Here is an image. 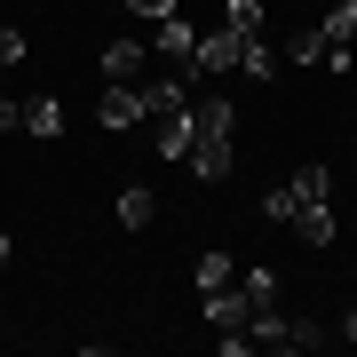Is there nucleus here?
I'll return each instance as SVG.
<instances>
[{
	"instance_id": "f257e3e1",
	"label": "nucleus",
	"mask_w": 357,
	"mask_h": 357,
	"mask_svg": "<svg viewBox=\"0 0 357 357\" xmlns=\"http://www.w3.org/2000/svg\"><path fill=\"white\" fill-rule=\"evenodd\" d=\"M230 128H238L230 96H199L191 103V175L199 183H222L230 175Z\"/></svg>"
},
{
	"instance_id": "f03ea898",
	"label": "nucleus",
	"mask_w": 357,
	"mask_h": 357,
	"mask_svg": "<svg viewBox=\"0 0 357 357\" xmlns=\"http://www.w3.org/2000/svg\"><path fill=\"white\" fill-rule=\"evenodd\" d=\"M246 342L255 349H326L333 333L318 318H286L278 302H262V310H246Z\"/></svg>"
},
{
	"instance_id": "7ed1b4c3",
	"label": "nucleus",
	"mask_w": 357,
	"mask_h": 357,
	"mask_svg": "<svg viewBox=\"0 0 357 357\" xmlns=\"http://www.w3.org/2000/svg\"><path fill=\"white\" fill-rule=\"evenodd\" d=\"M143 79H112V88H103V103H96V128L103 135H128V128H143Z\"/></svg>"
},
{
	"instance_id": "20e7f679",
	"label": "nucleus",
	"mask_w": 357,
	"mask_h": 357,
	"mask_svg": "<svg viewBox=\"0 0 357 357\" xmlns=\"http://www.w3.org/2000/svg\"><path fill=\"white\" fill-rule=\"evenodd\" d=\"M238 40H246V32H230V24H215V32H199V48H191V72H206V79L238 72Z\"/></svg>"
},
{
	"instance_id": "39448f33",
	"label": "nucleus",
	"mask_w": 357,
	"mask_h": 357,
	"mask_svg": "<svg viewBox=\"0 0 357 357\" xmlns=\"http://www.w3.org/2000/svg\"><path fill=\"white\" fill-rule=\"evenodd\" d=\"M151 151L159 159H191V103H175V112L151 119Z\"/></svg>"
},
{
	"instance_id": "423d86ee",
	"label": "nucleus",
	"mask_w": 357,
	"mask_h": 357,
	"mask_svg": "<svg viewBox=\"0 0 357 357\" xmlns=\"http://www.w3.org/2000/svg\"><path fill=\"white\" fill-rule=\"evenodd\" d=\"M151 72V40H112V48H103V79H143Z\"/></svg>"
},
{
	"instance_id": "0eeeda50",
	"label": "nucleus",
	"mask_w": 357,
	"mask_h": 357,
	"mask_svg": "<svg viewBox=\"0 0 357 357\" xmlns=\"http://www.w3.org/2000/svg\"><path fill=\"white\" fill-rule=\"evenodd\" d=\"M191 48H199V32L183 24V16H159V24H151V56H167V64H191Z\"/></svg>"
},
{
	"instance_id": "6e6552de",
	"label": "nucleus",
	"mask_w": 357,
	"mask_h": 357,
	"mask_svg": "<svg viewBox=\"0 0 357 357\" xmlns=\"http://www.w3.org/2000/svg\"><path fill=\"white\" fill-rule=\"evenodd\" d=\"M199 302H206V326H215V333L246 326V310H255V302H246V294H238V278H230V286H215V294H199Z\"/></svg>"
},
{
	"instance_id": "1a4fd4ad",
	"label": "nucleus",
	"mask_w": 357,
	"mask_h": 357,
	"mask_svg": "<svg viewBox=\"0 0 357 357\" xmlns=\"http://www.w3.org/2000/svg\"><path fill=\"white\" fill-rule=\"evenodd\" d=\"M294 238L302 246H333V199H302L294 206Z\"/></svg>"
},
{
	"instance_id": "9d476101",
	"label": "nucleus",
	"mask_w": 357,
	"mask_h": 357,
	"mask_svg": "<svg viewBox=\"0 0 357 357\" xmlns=\"http://www.w3.org/2000/svg\"><path fill=\"white\" fill-rule=\"evenodd\" d=\"M278 64H286V56L270 48L262 32H246V40H238V79H278Z\"/></svg>"
},
{
	"instance_id": "9b49d317",
	"label": "nucleus",
	"mask_w": 357,
	"mask_h": 357,
	"mask_svg": "<svg viewBox=\"0 0 357 357\" xmlns=\"http://www.w3.org/2000/svg\"><path fill=\"white\" fill-rule=\"evenodd\" d=\"M24 135L32 143H56V135H64V103H56V96H32L24 103Z\"/></svg>"
},
{
	"instance_id": "f8f14e48",
	"label": "nucleus",
	"mask_w": 357,
	"mask_h": 357,
	"mask_svg": "<svg viewBox=\"0 0 357 357\" xmlns=\"http://www.w3.org/2000/svg\"><path fill=\"white\" fill-rule=\"evenodd\" d=\"M286 183H294V199H333V167L326 159H302Z\"/></svg>"
},
{
	"instance_id": "ddd939ff",
	"label": "nucleus",
	"mask_w": 357,
	"mask_h": 357,
	"mask_svg": "<svg viewBox=\"0 0 357 357\" xmlns=\"http://www.w3.org/2000/svg\"><path fill=\"white\" fill-rule=\"evenodd\" d=\"M230 278H238V262H230L222 246H206V255H199V270H191V286H199V294H215V286H230Z\"/></svg>"
},
{
	"instance_id": "4468645a",
	"label": "nucleus",
	"mask_w": 357,
	"mask_h": 357,
	"mask_svg": "<svg viewBox=\"0 0 357 357\" xmlns=\"http://www.w3.org/2000/svg\"><path fill=\"white\" fill-rule=\"evenodd\" d=\"M318 32L333 40V48H349V40H357V0H333V8L318 16Z\"/></svg>"
},
{
	"instance_id": "2eb2a0df",
	"label": "nucleus",
	"mask_w": 357,
	"mask_h": 357,
	"mask_svg": "<svg viewBox=\"0 0 357 357\" xmlns=\"http://www.w3.org/2000/svg\"><path fill=\"white\" fill-rule=\"evenodd\" d=\"M175 103H191V88H183V79H143V112H175Z\"/></svg>"
},
{
	"instance_id": "dca6fc26",
	"label": "nucleus",
	"mask_w": 357,
	"mask_h": 357,
	"mask_svg": "<svg viewBox=\"0 0 357 357\" xmlns=\"http://www.w3.org/2000/svg\"><path fill=\"white\" fill-rule=\"evenodd\" d=\"M151 215H159V199L143 191V183H128V191H119V222H128V230H143Z\"/></svg>"
},
{
	"instance_id": "f3484780",
	"label": "nucleus",
	"mask_w": 357,
	"mask_h": 357,
	"mask_svg": "<svg viewBox=\"0 0 357 357\" xmlns=\"http://www.w3.org/2000/svg\"><path fill=\"white\" fill-rule=\"evenodd\" d=\"M286 64H310V72H318V64H326V32H318V24L294 32V40H286Z\"/></svg>"
},
{
	"instance_id": "a211bd4d",
	"label": "nucleus",
	"mask_w": 357,
	"mask_h": 357,
	"mask_svg": "<svg viewBox=\"0 0 357 357\" xmlns=\"http://www.w3.org/2000/svg\"><path fill=\"white\" fill-rule=\"evenodd\" d=\"M222 24H230V32H262L270 8H262V0H222Z\"/></svg>"
},
{
	"instance_id": "6ab92c4d",
	"label": "nucleus",
	"mask_w": 357,
	"mask_h": 357,
	"mask_svg": "<svg viewBox=\"0 0 357 357\" xmlns=\"http://www.w3.org/2000/svg\"><path fill=\"white\" fill-rule=\"evenodd\" d=\"M238 294H246V302L262 310V302H278V278H270V270L255 262V270H238Z\"/></svg>"
},
{
	"instance_id": "aec40b11",
	"label": "nucleus",
	"mask_w": 357,
	"mask_h": 357,
	"mask_svg": "<svg viewBox=\"0 0 357 357\" xmlns=\"http://www.w3.org/2000/svg\"><path fill=\"white\" fill-rule=\"evenodd\" d=\"M24 56H32V40L16 32V24H0V72H16V64H24Z\"/></svg>"
},
{
	"instance_id": "412c9836",
	"label": "nucleus",
	"mask_w": 357,
	"mask_h": 357,
	"mask_svg": "<svg viewBox=\"0 0 357 357\" xmlns=\"http://www.w3.org/2000/svg\"><path fill=\"white\" fill-rule=\"evenodd\" d=\"M294 206H302V199H294V183H278V191L262 199V215H270V222H294Z\"/></svg>"
},
{
	"instance_id": "4be33fe9",
	"label": "nucleus",
	"mask_w": 357,
	"mask_h": 357,
	"mask_svg": "<svg viewBox=\"0 0 357 357\" xmlns=\"http://www.w3.org/2000/svg\"><path fill=\"white\" fill-rule=\"evenodd\" d=\"M16 128H24V103H16V96H0V135H16Z\"/></svg>"
},
{
	"instance_id": "5701e85b",
	"label": "nucleus",
	"mask_w": 357,
	"mask_h": 357,
	"mask_svg": "<svg viewBox=\"0 0 357 357\" xmlns=\"http://www.w3.org/2000/svg\"><path fill=\"white\" fill-rule=\"evenodd\" d=\"M128 16H151L159 24V16H175V0H128Z\"/></svg>"
},
{
	"instance_id": "b1692460",
	"label": "nucleus",
	"mask_w": 357,
	"mask_h": 357,
	"mask_svg": "<svg viewBox=\"0 0 357 357\" xmlns=\"http://www.w3.org/2000/svg\"><path fill=\"white\" fill-rule=\"evenodd\" d=\"M8 255H16V246H8V230H0V270H8Z\"/></svg>"
}]
</instances>
